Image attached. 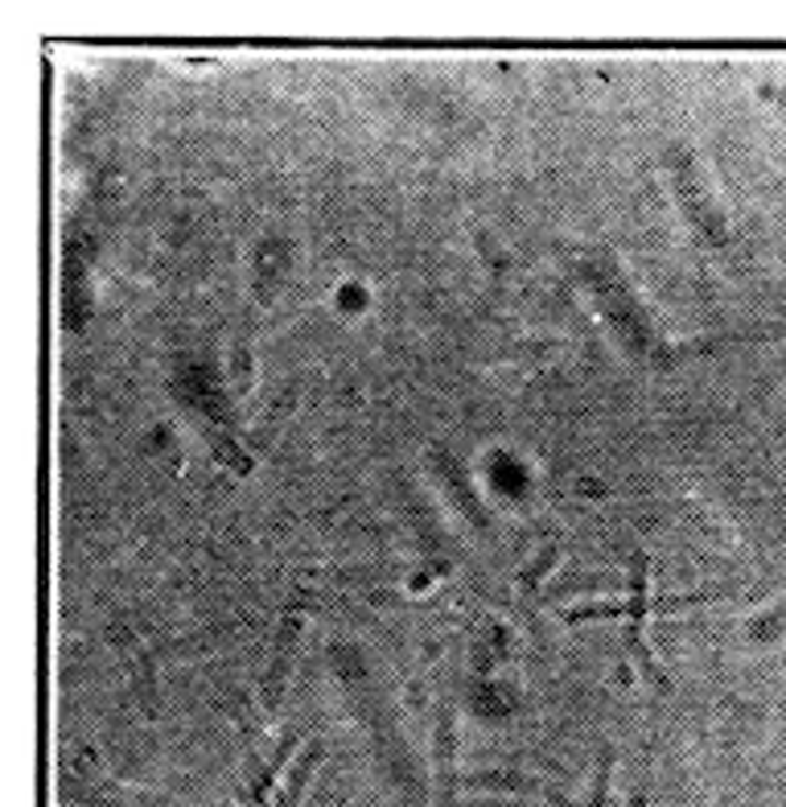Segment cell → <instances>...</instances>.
Returning <instances> with one entry per match:
<instances>
[{
    "mask_svg": "<svg viewBox=\"0 0 786 807\" xmlns=\"http://www.w3.org/2000/svg\"><path fill=\"white\" fill-rule=\"evenodd\" d=\"M457 787H474V791H507V795H536V799H548L556 807H576L560 787L552 783H539L532 774L519 771H478V774H462Z\"/></svg>",
    "mask_w": 786,
    "mask_h": 807,
    "instance_id": "obj_1",
    "label": "cell"
},
{
    "mask_svg": "<svg viewBox=\"0 0 786 807\" xmlns=\"http://www.w3.org/2000/svg\"><path fill=\"white\" fill-rule=\"evenodd\" d=\"M432 762H437V774H441V791L453 795V791H457V779H462V774L453 771V762H457V713H453V704H441V713H437Z\"/></svg>",
    "mask_w": 786,
    "mask_h": 807,
    "instance_id": "obj_2",
    "label": "cell"
},
{
    "mask_svg": "<svg viewBox=\"0 0 786 807\" xmlns=\"http://www.w3.org/2000/svg\"><path fill=\"white\" fill-rule=\"evenodd\" d=\"M297 634H301V614H288L285 627H281V639H276V646H272V667H269V680H264V709H276V704H281L288 667H293Z\"/></svg>",
    "mask_w": 786,
    "mask_h": 807,
    "instance_id": "obj_3",
    "label": "cell"
},
{
    "mask_svg": "<svg viewBox=\"0 0 786 807\" xmlns=\"http://www.w3.org/2000/svg\"><path fill=\"white\" fill-rule=\"evenodd\" d=\"M322 758H325V741H309L301 758L293 762L288 783L281 787V795H276V804H272V807H297V804H301L305 787H309V779H313V771H318V762H322Z\"/></svg>",
    "mask_w": 786,
    "mask_h": 807,
    "instance_id": "obj_4",
    "label": "cell"
},
{
    "mask_svg": "<svg viewBox=\"0 0 786 807\" xmlns=\"http://www.w3.org/2000/svg\"><path fill=\"white\" fill-rule=\"evenodd\" d=\"M437 474H441V483L449 486V490H453V495H449V499H457V507H462L465 515H469V520L478 523V527H490V515H483V507H478V502H474V495H469V486H465V478H462V470L453 466V458H445V453H437Z\"/></svg>",
    "mask_w": 786,
    "mask_h": 807,
    "instance_id": "obj_5",
    "label": "cell"
},
{
    "mask_svg": "<svg viewBox=\"0 0 786 807\" xmlns=\"http://www.w3.org/2000/svg\"><path fill=\"white\" fill-rule=\"evenodd\" d=\"M293 750H297V734H285V737H281V746H276V753L269 758V767H264V771H260V779L251 783V791H248V807H264V799H269L272 783H276V774H281V771L288 767V758H293Z\"/></svg>",
    "mask_w": 786,
    "mask_h": 807,
    "instance_id": "obj_6",
    "label": "cell"
},
{
    "mask_svg": "<svg viewBox=\"0 0 786 807\" xmlns=\"http://www.w3.org/2000/svg\"><path fill=\"white\" fill-rule=\"evenodd\" d=\"M556 557H560V539H548V544L539 548L536 557H532V565H527V569H519V577H515L519 593H532V590H536L539 581L552 573Z\"/></svg>",
    "mask_w": 786,
    "mask_h": 807,
    "instance_id": "obj_7",
    "label": "cell"
},
{
    "mask_svg": "<svg viewBox=\"0 0 786 807\" xmlns=\"http://www.w3.org/2000/svg\"><path fill=\"white\" fill-rule=\"evenodd\" d=\"M585 618H630V606L626 602H585V606L564 610V622H585Z\"/></svg>",
    "mask_w": 786,
    "mask_h": 807,
    "instance_id": "obj_8",
    "label": "cell"
},
{
    "mask_svg": "<svg viewBox=\"0 0 786 807\" xmlns=\"http://www.w3.org/2000/svg\"><path fill=\"white\" fill-rule=\"evenodd\" d=\"M231 383H235V395H239V400L251 392V351L243 339L235 342V351H231Z\"/></svg>",
    "mask_w": 786,
    "mask_h": 807,
    "instance_id": "obj_9",
    "label": "cell"
},
{
    "mask_svg": "<svg viewBox=\"0 0 786 807\" xmlns=\"http://www.w3.org/2000/svg\"><path fill=\"white\" fill-rule=\"evenodd\" d=\"M609 774H614V753L602 750V758H597V774H593L590 804H585V807H606V799H609Z\"/></svg>",
    "mask_w": 786,
    "mask_h": 807,
    "instance_id": "obj_10",
    "label": "cell"
},
{
    "mask_svg": "<svg viewBox=\"0 0 786 807\" xmlns=\"http://www.w3.org/2000/svg\"><path fill=\"white\" fill-rule=\"evenodd\" d=\"M651 804V799H646V791H634V795H630V804L626 807H646Z\"/></svg>",
    "mask_w": 786,
    "mask_h": 807,
    "instance_id": "obj_11",
    "label": "cell"
}]
</instances>
